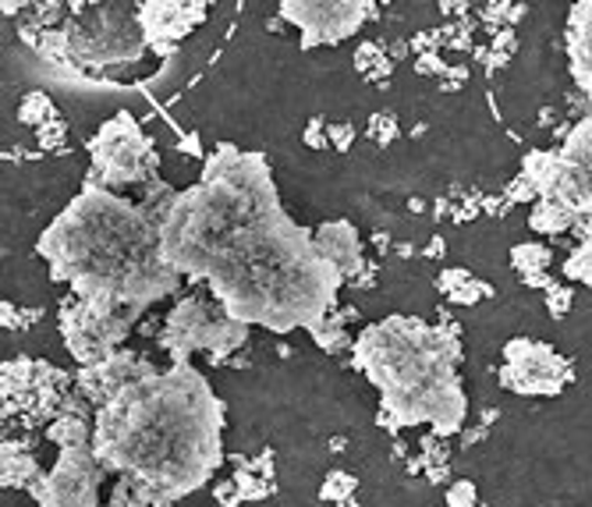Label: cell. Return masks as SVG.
Wrapping results in <instances>:
<instances>
[{
	"label": "cell",
	"mask_w": 592,
	"mask_h": 507,
	"mask_svg": "<svg viewBox=\"0 0 592 507\" xmlns=\"http://www.w3.org/2000/svg\"><path fill=\"white\" fill-rule=\"evenodd\" d=\"M142 312L128 306H107V302H86L72 295L61 302V334L78 366H100L103 359L121 352L128 330L135 327Z\"/></svg>",
	"instance_id": "5b68a950"
},
{
	"label": "cell",
	"mask_w": 592,
	"mask_h": 507,
	"mask_svg": "<svg viewBox=\"0 0 592 507\" xmlns=\"http://www.w3.org/2000/svg\"><path fill=\"white\" fill-rule=\"evenodd\" d=\"M103 475L107 469L96 458L92 443H75V448H61L57 465L29 494L40 507H96Z\"/></svg>",
	"instance_id": "8992f818"
},
{
	"label": "cell",
	"mask_w": 592,
	"mask_h": 507,
	"mask_svg": "<svg viewBox=\"0 0 592 507\" xmlns=\"http://www.w3.org/2000/svg\"><path fill=\"white\" fill-rule=\"evenodd\" d=\"M373 4H284L281 14L302 29V46L341 43L359 33L365 14H373Z\"/></svg>",
	"instance_id": "ba28073f"
},
{
	"label": "cell",
	"mask_w": 592,
	"mask_h": 507,
	"mask_svg": "<svg viewBox=\"0 0 592 507\" xmlns=\"http://www.w3.org/2000/svg\"><path fill=\"white\" fill-rule=\"evenodd\" d=\"M316 249L324 252V260L338 266V274L344 280L359 277L365 271V256H362V245H359V234L348 220H330L316 231Z\"/></svg>",
	"instance_id": "30bf717a"
},
{
	"label": "cell",
	"mask_w": 592,
	"mask_h": 507,
	"mask_svg": "<svg viewBox=\"0 0 592 507\" xmlns=\"http://www.w3.org/2000/svg\"><path fill=\"white\" fill-rule=\"evenodd\" d=\"M511 266L525 277V284H533V288H550V249L542 245H515L511 249Z\"/></svg>",
	"instance_id": "4fadbf2b"
},
{
	"label": "cell",
	"mask_w": 592,
	"mask_h": 507,
	"mask_svg": "<svg viewBox=\"0 0 592 507\" xmlns=\"http://www.w3.org/2000/svg\"><path fill=\"white\" fill-rule=\"evenodd\" d=\"M43 480L36 454L29 451L25 440H8L4 443V486H22L32 489Z\"/></svg>",
	"instance_id": "7c38bea8"
},
{
	"label": "cell",
	"mask_w": 592,
	"mask_h": 507,
	"mask_svg": "<svg viewBox=\"0 0 592 507\" xmlns=\"http://www.w3.org/2000/svg\"><path fill=\"white\" fill-rule=\"evenodd\" d=\"M220 422L213 387L191 362H178L132 379L96 408L92 451L107 472L128 475L150 507H167L217 472Z\"/></svg>",
	"instance_id": "6da1fadb"
},
{
	"label": "cell",
	"mask_w": 592,
	"mask_h": 507,
	"mask_svg": "<svg viewBox=\"0 0 592 507\" xmlns=\"http://www.w3.org/2000/svg\"><path fill=\"white\" fill-rule=\"evenodd\" d=\"M529 224H533V231H539V234H564L568 228L579 224V213H574L571 206L557 202V199H536Z\"/></svg>",
	"instance_id": "5bb4252c"
},
{
	"label": "cell",
	"mask_w": 592,
	"mask_h": 507,
	"mask_svg": "<svg viewBox=\"0 0 592 507\" xmlns=\"http://www.w3.org/2000/svg\"><path fill=\"white\" fill-rule=\"evenodd\" d=\"M327 135L333 139V146H338V150H348V146H351V139H355V132H351V124H330Z\"/></svg>",
	"instance_id": "7402d4cb"
},
{
	"label": "cell",
	"mask_w": 592,
	"mask_h": 507,
	"mask_svg": "<svg viewBox=\"0 0 592 507\" xmlns=\"http://www.w3.org/2000/svg\"><path fill=\"white\" fill-rule=\"evenodd\" d=\"M568 54H571V75L592 100V4L571 8L568 19Z\"/></svg>",
	"instance_id": "8fae6325"
},
{
	"label": "cell",
	"mask_w": 592,
	"mask_h": 507,
	"mask_svg": "<svg viewBox=\"0 0 592 507\" xmlns=\"http://www.w3.org/2000/svg\"><path fill=\"white\" fill-rule=\"evenodd\" d=\"M370 135L380 139V142H391V139L397 135V121L387 118V114H376V118L370 121Z\"/></svg>",
	"instance_id": "44dd1931"
},
{
	"label": "cell",
	"mask_w": 592,
	"mask_h": 507,
	"mask_svg": "<svg viewBox=\"0 0 592 507\" xmlns=\"http://www.w3.org/2000/svg\"><path fill=\"white\" fill-rule=\"evenodd\" d=\"M19 118H22V124H29V129H46V124H54V121H61L57 118V107L46 100V92H29V97L22 100V107H19Z\"/></svg>",
	"instance_id": "2e32d148"
},
{
	"label": "cell",
	"mask_w": 592,
	"mask_h": 507,
	"mask_svg": "<svg viewBox=\"0 0 592 507\" xmlns=\"http://www.w3.org/2000/svg\"><path fill=\"white\" fill-rule=\"evenodd\" d=\"M429 256H443V242H440V238H434V242H429Z\"/></svg>",
	"instance_id": "cb8c5ba5"
},
{
	"label": "cell",
	"mask_w": 592,
	"mask_h": 507,
	"mask_svg": "<svg viewBox=\"0 0 592 507\" xmlns=\"http://www.w3.org/2000/svg\"><path fill=\"white\" fill-rule=\"evenodd\" d=\"M355 489V480L344 472H333L330 480L324 483V500H348V494Z\"/></svg>",
	"instance_id": "ac0fdd59"
},
{
	"label": "cell",
	"mask_w": 592,
	"mask_h": 507,
	"mask_svg": "<svg viewBox=\"0 0 592 507\" xmlns=\"http://www.w3.org/2000/svg\"><path fill=\"white\" fill-rule=\"evenodd\" d=\"M245 341H249V327L238 323L220 302H210V298L202 295L182 298V302L167 312L164 334H160V344H164V352L171 355L174 366H178V362H191L196 352H210L220 362Z\"/></svg>",
	"instance_id": "3957f363"
},
{
	"label": "cell",
	"mask_w": 592,
	"mask_h": 507,
	"mask_svg": "<svg viewBox=\"0 0 592 507\" xmlns=\"http://www.w3.org/2000/svg\"><path fill=\"white\" fill-rule=\"evenodd\" d=\"M574 376L571 362L561 359L553 348L529 341V338H511L504 344V370H501V384L515 394H561L564 384Z\"/></svg>",
	"instance_id": "52a82bcc"
},
{
	"label": "cell",
	"mask_w": 592,
	"mask_h": 507,
	"mask_svg": "<svg viewBox=\"0 0 592 507\" xmlns=\"http://www.w3.org/2000/svg\"><path fill=\"white\" fill-rule=\"evenodd\" d=\"M571 298H574V291L568 288V284H550V288H547V309H550V316H564L571 309Z\"/></svg>",
	"instance_id": "d6986e66"
},
{
	"label": "cell",
	"mask_w": 592,
	"mask_h": 507,
	"mask_svg": "<svg viewBox=\"0 0 592 507\" xmlns=\"http://www.w3.org/2000/svg\"><path fill=\"white\" fill-rule=\"evenodd\" d=\"M447 504L451 507H475V486L469 480H458L451 489H447Z\"/></svg>",
	"instance_id": "ffe728a7"
},
{
	"label": "cell",
	"mask_w": 592,
	"mask_h": 507,
	"mask_svg": "<svg viewBox=\"0 0 592 507\" xmlns=\"http://www.w3.org/2000/svg\"><path fill=\"white\" fill-rule=\"evenodd\" d=\"M564 274H568L571 280L592 284V238H582V245L571 252L568 263H564Z\"/></svg>",
	"instance_id": "e0dca14e"
},
{
	"label": "cell",
	"mask_w": 592,
	"mask_h": 507,
	"mask_svg": "<svg viewBox=\"0 0 592 507\" xmlns=\"http://www.w3.org/2000/svg\"><path fill=\"white\" fill-rule=\"evenodd\" d=\"M160 224L164 217L142 199H124L86 178L75 202L43 231L36 252L51 263L54 280L72 284V295L146 312L182 284L160 256Z\"/></svg>",
	"instance_id": "7a4b0ae2"
},
{
	"label": "cell",
	"mask_w": 592,
	"mask_h": 507,
	"mask_svg": "<svg viewBox=\"0 0 592 507\" xmlns=\"http://www.w3.org/2000/svg\"><path fill=\"white\" fill-rule=\"evenodd\" d=\"M142 14V29H146V40L150 46L167 57L178 40H185L191 29H196L206 19V8L202 4H139Z\"/></svg>",
	"instance_id": "9c48e42d"
},
{
	"label": "cell",
	"mask_w": 592,
	"mask_h": 507,
	"mask_svg": "<svg viewBox=\"0 0 592 507\" xmlns=\"http://www.w3.org/2000/svg\"><path fill=\"white\" fill-rule=\"evenodd\" d=\"M440 291L451 298V302H461V306H472L479 298L493 295V288H486L483 280H475L472 274H461V271H447L440 277Z\"/></svg>",
	"instance_id": "9a60e30c"
},
{
	"label": "cell",
	"mask_w": 592,
	"mask_h": 507,
	"mask_svg": "<svg viewBox=\"0 0 592 507\" xmlns=\"http://www.w3.org/2000/svg\"><path fill=\"white\" fill-rule=\"evenodd\" d=\"M306 142H309V146H327V132L319 129V124L313 121V124H309V139H306Z\"/></svg>",
	"instance_id": "603a6c76"
},
{
	"label": "cell",
	"mask_w": 592,
	"mask_h": 507,
	"mask_svg": "<svg viewBox=\"0 0 592 507\" xmlns=\"http://www.w3.org/2000/svg\"><path fill=\"white\" fill-rule=\"evenodd\" d=\"M89 153H92V170L89 178L100 181L103 188H114V192H124V188H146L150 181H156L160 174V156L153 150V142L142 135V129L135 124L132 114H114L96 139H89Z\"/></svg>",
	"instance_id": "277c9868"
}]
</instances>
